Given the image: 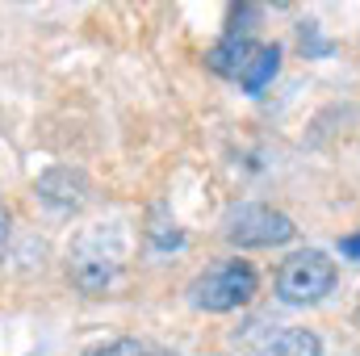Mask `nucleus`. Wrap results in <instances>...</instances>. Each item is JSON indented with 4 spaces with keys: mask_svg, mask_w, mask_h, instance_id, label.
Instances as JSON below:
<instances>
[{
    "mask_svg": "<svg viewBox=\"0 0 360 356\" xmlns=\"http://www.w3.org/2000/svg\"><path fill=\"white\" fill-rule=\"evenodd\" d=\"M260 289V276L248 260H218L205 272L193 276L188 285V302L197 310H210V314H226L235 306H248Z\"/></svg>",
    "mask_w": 360,
    "mask_h": 356,
    "instance_id": "1",
    "label": "nucleus"
},
{
    "mask_svg": "<svg viewBox=\"0 0 360 356\" xmlns=\"http://www.w3.org/2000/svg\"><path fill=\"white\" fill-rule=\"evenodd\" d=\"M117 268H122V239H117V231H105V227L84 231L76 239L72 256H68V272H72V281L84 293L109 289L113 276H117Z\"/></svg>",
    "mask_w": 360,
    "mask_h": 356,
    "instance_id": "2",
    "label": "nucleus"
},
{
    "mask_svg": "<svg viewBox=\"0 0 360 356\" xmlns=\"http://www.w3.org/2000/svg\"><path fill=\"white\" fill-rule=\"evenodd\" d=\"M331 285H335V260H327V252L319 248L293 252L276 268V293L289 306H314L331 293Z\"/></svg>",
    "mask_w": 360,
    "mask_h": 356,
    "instance_id": "3",
    "label": "nucleus"
},
{
    "mask_svg": "<svg viewBox=\"0 0 360 356\" xmlns=\"http://www.w3.org/2000/svg\"><path fill=\"white\" fill-rule=\"evenodd\" d=\"M293 222L260 201H248V205H235L226 210L222 218V235L235 243V248H276V243H289L293 239Z\"/></svg>",
    "mask_w": 360,
    "mask_h": 356,
    "instance_id": "4",
    "label": "nucleus"
},
{
    "mask_svg": "<svg viewBox=\"0 0 360 356\" xmlns=\"http://www.w3.org/2000/svg\"><path fill=\"white\" fill-rule=\"evenodd\" d=\"M252 59H256V46L248 42V34H226V38L214 42L210 55H205V63H210L218 76H226V80H243V72H248Z\"/></svg>",
    "mask_w": 360,
    "mask_h": 356,
    "instance_id": "5",
    "label": "nucleus"
},
{
    "mask_svg": "<svg viewBox=\"0 0 360 356\" xmlns=\"http://www.w3.org/2000/svg\"><path fill=\"white\" fill-rule=\"evenodd\" d=\"M256 356H323V344H319V336L306 331V327H285V331H276L272 340H264Z\"/></svg>",
    "mask_w": 360,
    "mask_h": 356,
    "instance_id": "6",
    "label": "nucleus"
},
{
    "mask_svg": "<svg viewBox=\"0 0 360 356\" xmlns=\"http://www.w3.org/2000/svg\"><path fill=\"white\" fill-rule=\"evenodd\" d=\"M276 72H281V46H260V51H256V59L248 63V72H243V80H239V84H243V92H252V96H256V92H264V84H269Z\"/></svg>",
    "mask_w": 360,
    "mask_h": 356,
    "instance_id": "7",
    "label": "nucleus"
},
{
    "mask_svg": "<svg viewBox=\"0 0 360 356\" xmlns=\"http://www.w3.org/2000/svg\"><path fill=\"white\" fill-rule=\"evenodd\" d=\"M89 356H168L160 344H151V340H109V344H101V348H92Z\"/></svg>",
    "mask_w": 360,
    "mask_h": 356,
    "instance_id": "8",
    "label": "nucleus"
},
{
    "mask_svg": "<svg viewBox=\"0 0 360 356\" xmlns=\"http://www.w3.org/2000/svg\"><path fill=\"white\" fill-rule=\"evenodd\" d=\"M302 51H306V55H327V51H331V42H323V38L314 34V21L302 25Z\"/></svg>",
    "mask_w": 360,
    "mask_h": 356,
    "instance_id": "9",
    "label": "nucleus"
},
{
    "mask_svg": "<svg viewBox=\"0 0 360 356\" xmlns=\"http://www.w3.org/2000/svg\"><path fill=\"white\" fill-rule=\"evenodd\" d=\"M340 256L360 260V235H344V239H340Z\"/></svg>",
    "mask_w": 360,
    "mask_h": 356,
    "instance_id": "10",
    "label": "nucleus"
},
{
    "mask_svg": "<svg viewBox=\"0 0 360 356\" xmlns=\"http://www.w3.org/2000/svg\"><path fill=\"white\" fill-rule=\"evenodd\" d=\"M4 252H8V205L0 197V260H4Z\"/></svg>",
    "mask_w": 360,
    "mask_h": 356,
    "instance_id": "11",
    "label": "nucleus"
}]
</instances>
